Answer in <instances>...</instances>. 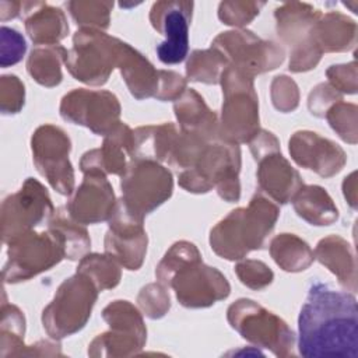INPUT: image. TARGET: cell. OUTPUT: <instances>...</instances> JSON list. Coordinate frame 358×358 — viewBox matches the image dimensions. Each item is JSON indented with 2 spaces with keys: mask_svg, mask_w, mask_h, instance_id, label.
<instances>
[{
  "mask_svg": "<svg viewBox=\"0 0 358 358\" xmlns=\"http://www.w3.org/2000/svg\"><path fill=\"white\" fill-rule=\"evenodd\" d=\"M298 350L305 358H357L358 309L354 294L313 281L298 316Z\"/></svg>",
  "mask_w": 358,
  "mask_h": 358,
  "instance_id": "1",
  "label": "cell"
},
{
  "mask_svg": "<svg viewBox=\"0 0 358 358\" xmlns=\"http://www.w3.org/2000/svg\"><path fill=\"white\" fill-rule=\"evenodd\" d=\"M278 204L257 192L246 207L232 210L210 231V246L227 260H242L264 246L278 220Z\"/></svg>",
  "mask_w": 358,
  "mask_h": 358,
  "instance_id": "2",
  "label": "cell"
},
{
  "mask_svg": "<svg viewBox=\"0 0 358 358\" xmlns=\"http://www.w3.org/2000/svg\"><path fill=\"white\" fill-rule=\"evenodd\" d=\"M241 148L238 144L214 140L206 145L197 162L179 173V186L190 193H208L213 187L225 201L241 197Z\"/></svg>",
  "mask_w": 358,
  "mask_h": 358,
  "instance_id": "3",
  "label": "cell"
},
{
  "mask_svg": "<svg viewBox=\"0 0 358 358\" xmlns=\"http://www.w3.org/2000/svg\"><path fill=\"white\" fill-rule=\"evenodd\" d=\"M253 78L231 64L222 71L220 84L224 102L218 120V140L239 145L249 143L260 130Z\"/></svg>",
  "mask_w": 358,
  "mask_h": 358,
  "instance_id": "4",
  "label": "cell"
},
{
  "mask_svg": "<svg viewBox=\"0 0 358 358\" xmlns=\"http://www.w3.org/2000/svg\"><path fill=\"white\" fill-rule=\"evenodd\" d=\"M98 292L95 282L80 271L66 278L42 310V324L48 336L62 340L80 331L91 317Z\"/></svg>",
  "mask_w": 358,
  "mask_h": 358,
  "instance_id": "5",
  "label": "cell"
},
{
  "mask_svg": "<svg viewBox=\"0 0 358 358\" xmlns=\"http://www.w3.org/2000/svg\"><path fill=\"white\" fill-rule=\"evenodd\" d=\"M229 326L246 341L271 351L275 357H294L295 333L275 313L249 298H241L227 309Z\"/></svg>",
  "mask_w": 358,
  "mask_h": 358,
  "instance_id": "6",
  "label": "cell"
},
{
  "mask_svg": "<svg viewBox=\"0 0 358 358\" xmlns=\"http://www.w3.org/2000/svg\"><path fill=\"white\" fill-rule=\"evenodd\" d=\"M123 41L101 29L80 28L73 36L66 67L78 81L88 85H103L117 67Z\"/></svg>",
  "mask_w": 358,
  "mask_h": 358,
  "instance_id": "7",
  "label": "cell"
},
{
  "mask_svg": "<svg viewBox=\"0 0 358 358\" xmlns=\"http://www.w3.org/2000/svg\"><path fill=\"white\" fill-rule=\"evenodd\" d=\"M102 317L109 330L98 334L88 345L92 358L137 355L145 345L147 327L140 310L129 301L117 299L106 305Z\"/></svg>",
  "mask_w": 358,
  "mask_h": 358,
  "instance_id": "8",
  "label": "cell"
},
{
  "mask_svg": "<svg viewBox=\"0 0 358 358\" xmlns=\"http://www.w3.org/2000/svg\"><path fill=\"white\" fill-rule=\"evenodd\" d=\"M120 189L119 200L127 211L144 220L172 196L173 179L171 171L157 161L130 159L120 176Z\"/></svg>",
  "mask_w": 358,
  "mask_h": 358,
  "instance_id": "9",
  "label": "cell"
},
{
  "mask_svg": "<svg viewBox=\"0 0 358 358\" xmlns=\"http://www.w3.org/2000/svg\"><path fill=\"white\" fill-rule=\"evenodd\" d=\"M63 259H66L64 245L53 231L35 232L32 229L8 243L1 277L7 284L28 281L50 270Z\"/></svg>",
  "mask_w": 358,
  "mask_h": 358,
  "instance_id": "10",
  "label": "cell"
},
{
  "mask_svg": "<svg viewBox=\"0 0 358 358\" xmlns=\"http://www.w3.org/2000/svg\"><path fill=\"white\" fill-rule=\"evenodd\" d=\"M46 187L34 178H27L21 189L8 194L1 203V239L10 243L13 239L32 231L42 222H48L55 214Z\"/></svg>",
  "mask_w": 358,
  "mask_h": 358,
  "instance_id": "11",
  "label": "cell"
},
{
  "mask_svg": "<svg viewBox=\"0 0 358 358\" xmlns=\"http://www.w3.org/2000/svg\"><path fill=\"white\" fill-rule=\"evenodd\" d=\"M32 161L38 172L60 194L74 192V171L69 159L71 141L67 133L55 124L39 126L31 137Z\"/></svg>",
  "mask_w": 358,
  "mask_h": 358,
  "instance_id": "12",
  "label": "cell"
},
{
  "mask_svg": "<svg viewBox=\"0 0 358 358\" xmlns=\"http://www.w3.org/2000/svg\"><path fill=\"white\" fill-rule=\"evenodd\" d=\"M227 59L228 64L255 77L281 66L284 49L267 39H262L248 29H232L217 35L211 43Z\"/></svg>",
  "mask_w": 358,
  "mask_h": 358,
  "instance_id": "13",
  "label": "cell"
},
{
  "mask_svg": "<svg viewBox=\"0 0 358 358\" xmlns=\"http://www.w3.org/2000/svg\"><path fill=\"white\" fill-rule=\"evenodd\" d=\"M59 110L66 122L105 137L120 123L122 108L110 91L76 88L62 98Z\"/></svg>",
  "mask_w": 358,
  "mask_h": 358,
  "instance_id": "14",
  "label": "cell"
},
{
  "mask_svg": "<svg viewBox=\"0 0 358 358\" xmlns=\"http://www.w3.org/2000/svg\"><path fill=\"white\" fill-rule=\"evenodd\" d=\"M193 1H157L150 10L152 28L164 35V41L155 48L158 59L164 64L183 62L189 52V25L192 21Z\"/></svg>",
  "mask_w": 358,
  "mask_h": 358,
  "instance_id": "15",
  "label": "cell"
},
{
  "mask_svg": "<svg viewBox=\"0 0 358 358\" xmlns=\"http://www.w3.org/2000/svg\"><path fill=\"white\" fill-rule=\"evenodd\" d=\"M178 302L190 309L208 308L228 298L231 285L225 275L215 267L196 260L180 268L169 282Z\"/></svg>",
  "mask_w": 358,
  "mask_h": 358,
  "instance_id": "16",
  "label": "cell"
},
{
  "mask_svg": "<svg viewBox=\"0 0 358 358\" xmlns=\"http://www.w3.org/2000/svg\"><path fill=\"white\" fill-rule=\"evenodd\" d=\"M109 228L103 238L105 253L127 270H138L147 253L148 236L144 220L134 217L117 200L115 211L109 218Z\"/></svg>",
  "mask_w": 358,
  "mask_h": 358,
  "instance_id": "17",
  "label": "cell"
},
{
  "mask_svg": "<svg viewBox=\"0 0 358 358\" xmlns=\"http://www.w3.org/2000/svg\"><path fill=\"white\" fill-rule=\"evenodd\" d=\"M116 197L106 175L99 172L84 173L81 185L71 193L66 210L83 225L109 221L116 207Z\"/></svg>",
  "mask_w": 358,
  "mask_h": 358,
  "instance_id": "18",
  "label": "cell"
},
{
  "mask_svg": "<svg viewBox=\"0 0 358 358\" xmlns=\"http://www.w3.org/2000/svg\"><path fill=\"white\" fill-rule=\"evenodd\" d=\"M288 151L296 165L322 178L337 175L347 162V155L337 143L310 130L295 131L289 137Z\"/></svg>",
  "mask_w": 358,
  "mask_h": 358,
  "instance_id": "19",
  "label": "cell"
},
{
  "mask_svg": "<svg viewBox=\"0 0 358 358\" xmlns=\"http://www.w3.org/2000/svg\"><path fill=\"white\" fill-rule=\"evenodd\" d=\"M133 130L120 122L110 133L103 137L99 148H92L83 154L80 169L83 173L99 172L103 175L122 176L131 159Z\"/></svg>",
  "mask_w": 358,
  "mask_h": 358,
  "instance_id": "20",
  "label": "cell"
},
{
  "mask_svg": "<svg viewBox=\"0 0 358 358\" xmlns=\"http://www.w3.org/2000/svg\"><path fill=\"white\" fill-rule=\"evenodd\" d=\"M257 186L260 193L277 204H287L303 185L299 172L291 166L281 151L257 161Z\"/></svg>",
  "mask_w": 358,
  "mask_h": 358,
  "instance_id": "21",
  "label": "cell"
},
{
  "mask_svg": "<svg viewBox=\"0 0 358 358\" xmlns=\"http://www.w3.org/2000/svg\"><path fill=\"white\" fill-rule=\"evenodd\" d=\"M21 15L25 20V31L35 45H59L69 34L67 18L59 7L43 1H22Z\"/></svg>",
  "mask_w": 358,
  "mask_h": 358,
  "instance_id": "22",
  "label": "cell"
},
{
  "mask_svg": "<svg viewBox=\"0 0 358 358\" xmlns=\"http://www.w3.org/2000/svg\"><path fill=\"white\" fill-rule=\"evenodd\" d=\"M173 112L180 131L197 134L207 141L218 138V116L196 90L186 88L175 101Z\"/></svg>",
  "mask_w": 358,
  "mask_h": 358,
  "instance_id": "23",
  "label": "cell"
},
{
  "mask_svg": "<svg viewBox=\"0 0 358 358\" xmlns=\"http://www.w3.org/2000/svg\"><path fill=\"white\" fill-rule=\"evenodd\" d=\"M117 69L127 85V90L136 99L155 96L159 81V70L129 43L123 42Z\"/></svg>",
  "mask_w": 358,
  "mask_h": 358,
  "instance_id": "24",
  "label": "cell"
},
{
  "mask_svg": "<svg viewBox=\"0 0 358 358\" xmlns=\"http://www.w3.org/2000/svg\"><path fill=\"white\" fill-rule=\"evenodd\" d=\"M310 36L322 53L347 52L357 43V24L338 11H329L320 14Z\"/></svg>",
  "mask_w": 358,
  "mask_h": 358,
  "instance_id": "25",
  "label": "cell"
},
{
  "mask_svg": "<svg viewBox=\"0 0 358 358\" xmlns=\"http://www.w3.org/2000/svg\"><path fill=\"white\" fill-rule=\"evenodd\" d=\"M315 259L331 271L341 287L357 291V264L350 243L340 235H329L320 239L315 249Z\"/></svg>",
  "mask_w": 358,
  "mask_h": 358,
  "instance_id": "26",
  "label": "cell"
},
{
  "mask_svg": "<svg viewBox=\"0 0 358 358\" xmlns=\"http://www.w3.org/2000/svg\"><path fill=\"white\" fill-rule=\"evenodd\" d=\"M320 14L319 10L306 3H284L274 11L277 34L292 49L310 38L312 27Z\"/></svg>",
  "mask_w": 358,
  "mask_h": 358,
  "instance_id": "27",
  "label": "cell"
},
{
  "mask_svg": "<svg viewBox=\"0 0 358 358\" xmlns=\"http://www.w3.org/2000/svg\"><path fill=\"white\" fill-rule=\"evenodd\" d=\"M178 133L173 123L147 124L134 129L131 159L168 161Z\"/></svg>",
  "mask_w": 358,
  "mask_h": 358,
  "instance_id": "28",
  "label": "cell"
},
{
  "mask_svg": "<svg viewBox=\"0 0 358 358\" xmlns=\"http://www.w3.org/2000/svg\"><path fill=\"white\" fill-rule=\"evenodd\" d=\"M291 201L296 215L310 225L323 227L338 220V208L322 186L302 185Z\"/></svg>",
  "mask_w": 358,
  "mask_h": 358,
  "instance_id": "29",
  "label": "cell"
},
{
  "mask_svg": "<svg viewBox=\"0 0 358 358\" xmlns=\"http://www.w3.org/2000/svg\"><path fill=\"white\" fill-rule=\"evenodd\" d=\"M270 256L275 264L288 273L306 270L315 260L310 246L295 234L275 235L268 246Z\"/></svg>",
  "mask_w": 358,
  "mask_h": 358,
  "instance_id": "30",
  "label": "cell"
},
{
  "mask_svg": "<svg viewBox=\"0 0 358 358\" xmlns=\"http://www.w3.org/2000/svg\"><path fill=\"white\" fill-rule=\"evenodd\" d=\"M67 49L60 45L36 46L31 50L27 71L39 84L48 88L62 83V63L66 62Z\"/></svg>",
  "mask_w": 358,
  "mask_h": 358,
  "instance_id": "31",
  "label": "cell"
},
{
  "mask_svg": "<svg viewBox=\"0 0 358 358\" xmlns=\"http://www.w3.org/2000/svg\"><path fill=\"white\" fill-rule=\"evenodd\" d=\"M48 229L53 231L62 239L66 259L80 260L88 253L91 248L90 235L83 224H78L69 215L66 207L55 211L48 221Z\"/></svg>",
  "mask_w": 358,
  "mask_h": 358,
  "instance_id": "32",
  "label": "cell"
},
{
  "mask_svg": "<svg viewBox=\"0 0 358 358\" xmlns=\"http://www.w3.org/2000/svg\"><path fill=\"white\" fill-rule=\"evenodd\" d=\"M25 316L22 310L11 303L3 302L0 319V357H22L25 350Z\"/></svg>",
  "mask_w": 358,
  "mask_h": 358,
  "instance_id": "33",
  "label": "cell"
},
{
  "mask_svg": "<svg viewBox=\"0 0 358 358\" xmlns=\"http://www.w3.org/2000/svg\"><path fill=\"white\" fill-rule=\"evenodd\" d=\"M228 62L214 48L193 50L186 63V76L190 81L203 84H218Z\"/></svg>",
  "mask_w": 358,
  "mask_h": 358,
  "instance_id": "34",
  "label": "cell"
},
{
  "mask_svg": "<svg viewBox=\"0 0 358 358\" xmlns=\"http://www.w3.org/2000/svg\"><path fill=\"white\" fill-rule=\"evenodd\" d=\"M120 264L109 255L103 253H87L80 259L77 271L88 275L99 291L112 289L120 282L122 271Z\"/></svg>",
  "mask_w": 358,
  "mask_h": 358,
  "instance_id": "35",
  "label": "cell"
},
{
  "mask_svg": "<svg viewBox=\"0 0 358 358\" xmlns=\"http://www.w3.org/2000/svg\"><path fill=\"white\" fill-rule=\"evenodd\" d=\"M200 259H201V255L194 243L187 241L175 242L158 263L155 268V277L158 282L169 288L171 280L180 268Z\"/></svg>",
  "mask_w": 358,
  "mask_h": 358,
  "instance_id": "36",
  "label": "cell"
},
{
  "mask_svg": "<svg viewBox=\"0 0 358 358\" xmlns=\"http://www.w3.org/2000/svg\"><path fill=\"white\" fill-rule=\"evenodd\" d=\"M112 1H67L66 8L80 28L106 29L110 21Z\"/></svg>",
  "mask_w": 358,
  "mask_h": 358,
  "instance_id": "37",
  "label": "cell"
},
{
  "mask_svg": "<svg viewBox=\"0 0 358 358\" xmlns=\"http://www.w3.org/2000/svg\"><path fill=\"white\" fill-rule=\"evenodd\" d=\"M208 143L211 141L197 134L179 131L168 157V164L180 172L192 168Z\"/></svg>",
  "mask_w": 358,
  "mask_h": 358,
  "instance_id": "38",
  "label": "cell"
},
{
  "mask_svg": "<svg viewBox=\"0 0 358 358\" xmlns=\"http://www.w3.org/2000/svg\"><path fill=\"white\" fill-rule=\"evenodd\" d=\"M330 127L338 134L341 140L350 144H357L358 137V108L354 103L337 102L324 115Z\"/></svg>",
  "mask_w": 358,
  "mask_h": 358,
  "instance_id": "39",
  "label": "cell"
},
{
  "mask_svg": "<svg viewBox=\"0 0 358 358\" xmlns=\"http://www.w3.org/2000/svg\"><path fill=\"white\" fill-rule=\"evenodd\" d=\"M141 312L150 319H161L171 308L169 292L161 282H151L143 287L137 296Z\"/></svg>",
  "mask_w": 358,
  "mask_h": 358,
  "instance_id": "40",
  "label": "cell"
},
{
  "mask_svg": "<svg viewBox=\"0 0 358 358\" xmlns=\"http://www.w3.org/2000/svg\"><path fill=\"white\" fill-rule=\"evenodd\" d=\"M263 7V1H222L218 7V18L225 25L242 29V27L248 25L259 15Z\"/></svg>",
  "mask_w": 358,
  "mask_h": 358,
  "instance_id": "41",
  "label": "cell"
},
{
  "mask_svg": "<svg viewBox=\"0 0 358 358\" xmlns=\"http://www.w3.org/2000/svg\"><path fill=\"white\" fill-rule=\"evenodd\" d=\"M235 273L243 285L256 291L268 287L274 280L271 268L256 259H242L235 266Z\"/></svg>",
  "mask_w": 358,
  "mask_h": 358,
  "instance_id": "42",
  "label": "cell"
},
{
  "mask_svg": "<svg viewBox=\"0 0 358 358\" xmlns=\"http://www.w3.org/2000/svg\"><path fill=\"white\" fill-rule=\"evenodd\" d=\"M270 96L273 106L282 113L295 110L299 103V90L296 83L284 74L274 77L271 81Z\"/></svg>",
  "mask_w": 358,
  "mask_h": 358,
  "instance_id": "43",
  "label": "cell"
},
{
  "mask_svg": "<svg viewBox=\"0 0 358 358\" xmlns=\"http://www.w3.org/2000/svg\"><path fill=\"white\" fill-rule=\"evenodd\" d=\"M25 102V87L14 74L1 76L0 80V110L3 115L18 113Z\"/></svg>",
  "mask_w": 358,
  "mask_h": 358,
  "instance_id": "44",
  "label": "cell"
},
{
  "mask_svg": "<svg viewBox=\"0 0 358 358\" xmlns=\"http://www.w3.org/2000/svg\"><path fill=\"white\" fill-rule=\"evenodd\" d=\"M322 55H323L322 50L317 48V45L313 42L310 36L308 41L291 49L288 69L294 73L309 71L317 66Z\"/></svg>",
  "mask_w": 358,
  "mask_h": 358,
  "instance_id": "45",
  "label": "cell"
},
{
  "mask_svg": "<svg viewBox=\"0 0 358 358\" xmlns=\"http://www.w3.org/2000/svg\"><path fill=\"white\" fill-rule=\"evenodd\" d=\"M27 50L24 36L8 27H1V46H0V66L3 69L18 63Z\"/></svg>",
  "mask_w": 358,
  "mask_h": 358,
  "instance_id": "46",
  "label": "cell"
},
{
  "mask_svg": "<svg viewBox=\"0 0 358 358\" xmlns=\"http://www.w3.org/2000/svg\"><path fill=\"white\" fill-rule=\"evenodd\" d=\"M329 84L340 94L357 92V63L352 60L347 64H333L326 70Z\"/></svg>",
  "mask_w": 358,
  "mask_h": 358,
  "instance_id": "47",
  "label": "cell"
},
{
  "mask_svg": "<svg viewBox=\"0 0 358 358\" xmlns=\"http://www.w3.org/2000/svg\"><path fill=\"white\" fill-rule=\"evenodd\" d=\"M340 101H343L340 92H337L329 83H320L309 92L308 108L313 116L324 117L326 112Z\"/></svg>",
  "mask_w": 358,
  "mask_h": 358,
  "instance_id": "48",
  "label": "cell"
},
{
  "mask_svg": "<svg viewBox=\"0 0 358 358\" xmlns=\"http://www.w3.org/2000/svg\"><path fill=\"white\" fill-rule=\"evenodd\" d=\"M186 91V80L171 70H159V81L158 90L154 98L158 101H176Z\"/></svg>",
  "mask_w": 358,
  "mask_h": 358,
  "instance_id": "49",
  "label": "cell"
},
{
  "mask_svg": "<svg viewBox=\"0 0 358 358\" xmlns=\"http://www.w3.org/2000/svg\"><path fill=\"white\" fill-rule=\"evenodd\" d=\"M249 148L250 152L257 162L260 158L271 154V152H278L280 151V141L278 138L268 130L260 129L257 134L249 141Z\"/></svg>",
  "mask_w": 358,
  "mask_h": 358,
  "instance_id": "50",
  "label": "cell"
},
{
  "mask_svg": "<svg viewBox=\"0 0 358 358\" xmlns=\"http://www.w3.org/2000/svg\"><path fill=\"white\" fill-rule=\"evenodd\" d=\"M22 357H63L59 340H39L35 344L27 345Z\"/></svg>",
  "mask_w": 358,
  "mask_h": 358,
  "instance_id": "51",
  "label": "cell"
},
{
  "mask_svg": "<svg viewBox=\"0 0 358 358\" xmlns=\"http://www.w3.org/2000/svg\"><path fill=\"white\" fill-rule=\"evenodd\" d=\"M357 182H355V172L350 173L344 182H343V192H344V197L348 201V204L352 208H357Z\"/></svg>",
  "mask_w": 358,
  "mask_h": 358,
  "instance_id": "52",
  "label": "cell"
},
{
  "mask_svg": "<svg viewBox=\"0 0 358 358\" xmlns=\"http://www.w3.org/2000/svg\"><path fill=\"white\" fill-rule=\"evenodd\" d=\"M21 1H0V20L7 21L21 14Z\"/></svg>",
  "mask_w": 358,
  "mask_h": 358,
  "instance_id": "53",
  "label": "cell"
}]
</instances>
